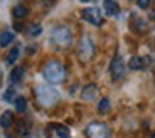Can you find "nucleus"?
Returning a JSON list of instances; mask_svg holds the SVG:
<instances>
[{
    "label": "nucleus",
    "instance_id": "19",
    "mask_svg": "<svg viewBox=\"0 0 155 138\" xmlns=\"http://www.w3.org/2000/svg\"><path fill=\"white\" fill-rule=\"evenodd\" d=\"M15 110L19 113H24L25 110H27V101H25V98H22V96H19L15 100Z\"/></svg>",
    "mask_w": 155,
    "mask_h": 138
},
{
    "label": "nucleus",
    "instance_id": "4",
    "mask_svg": "<svg viewBox=\"0 0 155 138\" xmlns=\"http://www.w3.org/2000/svg\"><path fill=\"white\" fill-rule=\"evenodd\" d=\"M94 52V46L91 42V37L89 35H83L81 41H79V47H78V56L81 61H89L93 58Z\"/></svg>",
    "mask_w": 155,
    "mask_h": 138
},
{
    "label": "nucleus",
    "instance_id": "26",
    "mask_svg": "<svg viewBox=\"0 0 155 138\" xmlns=\"http://www.w3.org/2000/svg\"><path fill=\"white\" fill-rule=\"evenodd\" d=\"M153 4H155V0H153Z\"/></svg>",
    "mask_w": 155,
    "mask_h": 138
},
{
    "label": "nucleus",
    "instance_id": "18",
    "mask_svg": "<svg viewBox=\"0 0 155 138\" xmlns=\"http://www.w3.org/2000/svg\"><path fill=\"white\" fill-rule=\"evenodd\" d=\"M56 133L59 138H69V128L64 126V125H56Z\"/></svg>",
    "mask_w": 155,
    "mask_h": 138
},
{
    "label": "nucleus",
    "instance_id": "15",
    "mask_svg": "<svg viewBox=\"0 0 155 138\" xmlns=\"http://www.w3.org/2000/svg\"><path fill=\"white\" fill-rule=\"evenodd\" d=\"M27 34L31 35V37H37V35H41L42 34V25H41V24H32V25H29Z\"/></svg>",
    "mask_w": 155,
    "mask_h": 138
},
{
    "label": "nucleus",
    "instance_id": "3",
    "mask_svg": "<svg viewBox=\"0 0 155 138\" xmlns=\"http://www.w3.org/2000/svg\"><path fill=\"white\" fill-rule=\"evenodd\" d=\"M51 41L59 47H69L71 42H73V34H71L69 27L64 25L54 27L52 32H51Z\"/></svg>",
    "mask_w": 155,
    "mask_h": 138
},
{
    "label": "nucleus",
    "instance_id": "9",
    "mask_svg": "<svg viewBox=\"0 0 155 138\" xmlns=\"http://www.w3.org/2000/svg\"><path fill=\"white\" fill-rule=\"evenodd\" d=\"M96 94H98V88H96V84H86L84 88H83V93H81L83 100H86V101L94 100V98H96Z\"/></svg>",
    "mask_w": 155,
    "mask_h": 138
},
{
    "label": "nucleus",
    "instance_id": "25",
    "mask_svg": "<svg viewBox=\"0 0 155 138\" xmlns=\"http://www.w3.org/2000/svg\"><path fill=\"white\" fill-rule=\"evenodd\" d=\"M152 138H155V131H153V133H152Z\"/></svg>",
    "mask_w": 155,
    "mask_h": 138
},
{
    "label": "nucleus",
    "instance_id": "11",
    "mask_svg": "<svg viewBox=\"0 0 155 138\" xmlns=\"http://www.w3.org/2000/svg\"><path fill=\"white\" fill-rule=\"evenodd\" d=\"M12 125H14V115L10 111H4L0 115V126L4 128V130H8Z\"/></svg>",
    "mask_w": 155,
    "mask_h": 138
},
{
    "label": "nucleus",
    "instance_id": "7",
    "mask_svg": "<svg viewBox=\"0 0 155 138\" xmlns=\"http://www.w3.org/2000/svg\"><path fill=\"white\" fill-rule=\"evenodd\" d=\"M110 73H111V77L113 79H120L121 76L125 74V64H123V59L120 56H115L110 64Z\"/></svg>",
    "mask_w": 155,
    "mask_h": 138
},
{
    "label": "nucleus",
    "instance_id": "24",
    "mask_svg": "<svg viewBox=\"0 0 155 138\" xmlns=\"http://www.w3.org/2000/svg\"><path fill=\"white\" fill-rule=\"evenodd\" d=\"M14 29H15V31H22V29H24V25H22L20 22H15V24H14Z\"/></svg>",
    "mask_w": 155,
    "mask_h": 138
},
{
    "label": "nucleus",
    "instance_id": "2",
    "mask_svg": "<svg viewBox=\"0 0 155 138\" xmlns=\"http://www.w3.org/2000/svg\"><path fill=\"white\" fill-rule=\"evenodd\" d=\"M35 98H37L39 104L44 106V108L54 106L59 101V94L51 88V86H46V84H39L37 88H35Z\"/></svg>",
    "mask_w": 155,
    "mask_h": 138
},
{
    "label": "nucleus",
    "instance_id": "20",
    "mask_svg": "<svg viewBox=\"0 0 155 138\" xmlns=\"http://www.w3.org/2000/svg\"><path fill=\"white\" fill-rule=\"evenodd\" d=\"M110 110V100L108 98H101L100 103H98V111L100 113H108Z\"/></svg>",
    "mask_w": 155,
    "mask_h": 138
},
{
    "label": "nucleus",
    "instance_id": "16",
    "mask_svg": "<svg viewBox=\"0 0 155 138\" xmlns=\"http://www.w3.org/2000/svg\"><path fill=\"white\" fill-rule=\"evenodd\" d=\"M133 29H135L137 32H145L147 31V24H145L143 19L135 17V19H133Z\"/></svg>",
    "mask_w": 155,
    "mask_h": 138
},
{
    "label": "nucleus",
    "instance_id": "5",
    "mask_svg": "<svg viewBox=\"0 0 155 138\" xmlns=\"http://www.w3.org/2000/svg\"><path fill=\"white\" fill-rule=\"evenodd\" d=\"M86 136L88 138H108L110 130L105 123L94 121V123H91V125H88V128H86Z\"/></svg>",
    "mask_w": 155,
    "mask_h": 138
},
{
    "label": "nucleus",
    "instance_id": "1",
    "mask_svg": "<svg viewBox=\"0 0 155 138\" xmlns=\"http://www.w3.org/2000/svg\"><path fill=\"white\" fill-rule=\"evenodd\" d=\"M42 74L51 84H59L66 77V69L59 61H49L42 69Z\"/></svg>",
    "mask_w": 155,
    "mask_h": 138
},
{
    "label": "nucleus",
    "instance_id": "21",
    "mask_svg": "<svg viewBox=\"0 0 155 138\" xmlns=\"http://www.w3.org/2000/svg\"><path fill=\"white\" fill-rule=\"evenodd\" d=\"M17 133L20 135V136H25V135L29 133V125H25V123H19L17 125Z\"/></svg>",
    "mask_w": 155,
    "mask_h": 138
},
{
    "label": "nucleus",
    "instance_id": "23",
    "mask_svg": "<svg viewBox=\"0 0 155 138\" xmlns=\"http://www.w3.org/2000/svg\"><path fill=\"white\" fill-rule=\"evenodd\" d=\"M152 0H137V5H138L140 8H147L148 5H150Z\"/></svg>",
    "mask_w": 155,
    "mask_h": 138
},
{
    "label": "nucleus",
    "instance_id": "12",
    "mask_svg": "<svg viewBox=\"0 0 155 138\" xmlns=\"http://www.w3.org/2000/svg\"><path fill=\"white\" fill-rule=\"evenodd\" d=\"M27 14H29V10L25 5H15V7L12 8V15L15 17L17 20H22L24 17H27Z\"/></svg>",
    "mask_w": 155,
    "mask_h": 138
},
{
    "label": "nucleus",
    "instance_id": "22",
    "mask_svg": "<svg viewBox=\"0 0 155 138\" xmlns=\"http://www.w3.org/2000/svg\"><path fill=\"white\" fill-rule=\"evenodd\" d=\"M14 96H15V91H14V88H10L8 91H5L4 100H5V101H14Z\"/></svg>",
    "mask_w": 155,
    "mask_h": 138
},
{
    "label": "nucleus",
    "instance_id": "17",
    "mask_svg": "<svg viewBox=\"0 0 155 138\" xmlns=\"http://www.w3.org/2000/svg\"><path fill=\"white\" fill-rule=\"evenodd\" d=\"M19 54H20V47L15 46L10 52H8V56H7V62H8V64H14V62L19 59Z\"/></svg>",
    "mask_w": 155,
    "mask_h": 138
},
{
    "label": "nucleus",
    "instance_id": "6",
    "mask_svg": "<svg viewBox=\"0 0 155 138\" xmlns=\"http://www.w3.org/2000/svg\"><path fill=\"white\" fill-rule=\"evenodd\" d=\"M81 17L86 20V22L91 24V25H101V24H103V17H101V12H100V8H96V7L83 8Z\"/></svg>",
    "mask_w": 155,
    "mask_h": 138
},
{
    "label": "nucleus",
    "instance_id": "10",
    "mask_svg": "<svg viewBox=\"0 0 155 138\" xmlns=\"http://www.w3.org/2000/svg\"><path fill=\"white\" fill-rule=\"evenodd\" d=\"M103 8H105V12L108 15H118L120 14V7H118V4L115 0H105L103 2Z\"/></svg>",
    "mask_w": 155,
    "mask_h": 138
},
{
    "label": "nucleus",
    "instance_id": "13",
    "mask_svg": "<svg viewBox=\"0 0 155 138\" xmlns=\"http://www.w3.org/2000/svg\"><path fill=\"white\" fill-rule=\"evenodd\" d=\"M14 42V34L12 32H2L0 34V47H7L8 44Z\"/></svg>",
    "mask_w": 155,
    "mask_h": 138
},
{
    "label": "nucleus",
    "instance_id": "8",
    "mask_svg": "<svg viewBox=\"0 0 155 138\" xmlns=\"http://www.w3.org/2000/svg\"><path fill=\"white\" fill-rule=\"evenodd\" d=\"M147 66V59L145 58H140V56H133L128 62V67L132 69V71H140V69H143Z\"/></svg>",
    "mask_w": 155,
    "mask_h": 138
},
{
    "label": "nucleus",
    "instance_id": "14",
    "mask_svg": "<svg viewBox=\"0 0 155 138\" xmlns=\"http://www.w3.org/2000/svg\"><path fill=\"white\" fill-rule=\"evenodd\" d=\"M22 76H24V67H14V71L10 73V81L12 83H19L20 79H22Z\"/></svg>",
    "mask_w": 155,
    "mask_h": 138
}]
</instances>
